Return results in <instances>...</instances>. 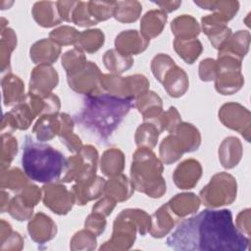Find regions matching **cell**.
Masks as SVG:
<instances>
[{"label": "cell", "mask_w": 251, "mask_h": 251, "mask_svg": "<svg viewBox=\"0 0 251 251\" xmlns=\"http://www.w3.org/2000/svg\"><path fill=\"white\" fill-rule=\"evenodd\" d=\"M162 83L167 93L174 98H178L184 95L189 87L187 74L176 65L166 74Z\"/></svg>", "instance_id": "24"}, {"label": "cell", "mask_w": 251, "mask_h": 251, "mask_svg": "<svg viewBox=\"0 0 251 251\" xmlns=\"http://www.w3.org/2000/svg\"><path fill=\"white\" fill-rule=\"evenodd\" d=\"M31 14L37 25L42 27H52L60 25L63 22L59 15L56 2H35L32 6Z\"/></svg>", "instance_id": "23"}, {"label": "cell", "mask_w": 251, "mask_h": 251, "mask_svg": "<svg viewBox=\"0 0 251 251\" xmlns=\"http://www.w3.org/2000/svg\"><path fill=\"white\" fill-rule=\"evenodd\" d=\"M200 204V198L192 192L176 194L167 203L169 209L177 218V220L195 213L199 209Z\"/></svg>", "instance_id": "25"}, {"label": "cell", "mask_w": 251, "mask_h": 251, "mask_svg": "<svg viewBox=\"0 0 251 251\" xmlns=\"http://www.w3.org/2000/svg\"><path fill=\"white\" fill-rule=\"evenodd\" d=\"M66 163L67 159L62 152L49 144L34 141L30 135H25L22 166L29 179L42 183L60 181Z\"/></svg>", "instance_id": "3"}, {"label": "cell", "mask_w": 251, "mask_h": 251, "mask_svg": "<svg viewBox=\"0 0 251 251\" xmlns=\"http://www.w3.org/2000/svg\"><path fill=\"white\" fill-rule=\"evenodd\" d=\"M142 11V5L135 0L116 1L114 18L124 24L133 23L138 20Z\"/></svg>", "instance_id": "38"}, {"label": "cell", "mask_w": 251, "mask_h": 251, "mask_svg": "<svg viewBox=\"0 0 251 251\" xmlns=\"http://www.w3.org/2000/svg\"><path fill=\"white\" fill-rule=\"evenodd\" d=\"M86 62L84 53L75 48L67 51L62 56V67L65 69L67 75L78 72L84 67Z\"/></svg>", "instance_id": "44"}, {"label": "cell", "mask_w": 251, "mask_h": 251, "mask_svg": "<svg viewBox=\"0 0 251 251\" xmlns=\"http://www.w3.org/2000/svg\"><path fill=\"white\" fill-rule=\"evenodd\" d=\"M181 123V117L176 107H170L163 115L160 120L161 130H167L168 132H173L176 126Z\"/></svg>", "instance_id": "51"}, {"label": "cell", "mask_w": 251, "mask_h": 251, "mask_svg": "<svg viewBox=\"0 0 251 251\" xmlns=\"http://www.w3.org/2000/svg\"><path fill=\"white\" fill-rule=\"evenodd\" d=\"M41 189L44 206L57 215H67L75 203L72 190L58 181L44 183Z\"/></svg>", "instance_id": "12"}, {"label": "cell", "mask_w": 251, "mask_h": 251, "mask_svg": "<svg viewBox=\"0 0 251 251\" xmlns=\"http://www.w3.org/2000/svg\"><path fill=\"white\" fill-rule=\"evenodd\" d=\"M150 40L144 37L140 31L136 29H127L120 32L115 39L116 50L125 55H137L144 52Z\"/></svg>", "instance_id": "18"}, {"label": "cell", "mask_w": 251, "mask_h": 251, "mask_svg": "<svg viewBox=\"0 0 251 251\" xmlns=\"http://www.w3.org/2000/svg\"><path fill=\"white\" fill-rule=\"evenodd\" d=\"M98 152L90 144L83 145L82 148L67 159L62 182H85L96 177L98 164Z\"/></svg>", "instance_id": "9"}, {"label": "cell", "mask_w": 251, "mask_h": 251, "mask_svg": "<svg viewBox=\"0 0 251 251\" xmlns=\"http://www.w3.org/2000/svg\"><path fill=\"white\" fill-rule=\"evenodd\" d=\"M101 75L102 73L98 66L93 62L87 61L78 72L68 75L67 80L74 91L88 96L104 92L101 86Z\"/></svg>", "instance_id": "10"}, {"label": "cell", "mask_w": 251, "mask_h": 251, "mask_svg": "<svg viewBox=\"0 0 251 251\" xmlns=\"http://www.w3.org/2000/svg\"><path fill=\"white\" fill-rule=\"evenodd\" d=\"M7 212L17 221L24 222L31 219L33 214V208L28 207L18 194L10 200Z\"/></svg>", "instance_id": "48"}, {"label": "cell", "mask_w": 251, "mask_h": 251, "mask_svg": "<svg viewBox=\"0 0 251 251\" xmlns=\"http://www.w3.org/2000/svg\"><path fill=\"white\" fill-rule=\"evenodd\" d=\"M218 74L215 78V88L223 95H231L241 89L244 84V76L241 73L242 60L237 56L219 51L217 59Z\"/></svg>", "instance_id": "7"}, {"label": "cell", "mask_w": 251, "mask_h": 251, "mask_svg": "<svg viewBox=\"0 0 251 251\" xmlns=\"http://www.w3.org/2000/svg\"><path fill=\"white\" fill-rule=\"evenodd\" d=\"M133 105L134 108H136L138 112L142 115V119L144 122L154 124L162 132L160 127V120L164 112L163 101L157 93L149 90L145 94L137 98L134 101Z\"/></svg>", "instance_id": "15"}, {"label": "cell", "mask_w": 251, "mask_h": 251, "mask_svg": "<svg viewBox=\"0 0 251 251\" xmlns=\"http://www.w3.org/2000/svg\"><path fill=\"white\" fill-rule=\"evenodd\" d=\"M105 182L106 180L99 176L89 181L75 182L71 189L75 195V204L83 206L87 202L99 198L103 194Z\"/></svg>", "instance_id": "19"}, {"label": "cell", "mask_w": 251, "mask_h": 251, "mask_svg": "<svg viewBox=\"0 0 251 251\" xmlns=\"http://www.w3.org/2000/svg\"><path fill=\"white\" fill-rule=\"evenodd\" d=\"M60 130L59 113L53 115H43L39 117L33 126L32 132L40 142L48 141L58 135Z\"/></svg>", "instance_id": "30"}, {"label": "cell", "mask_w": 251, "mask_h": 251, "mask_svg": "<svg viewBox=\"0 0 251 251\" xmlns=\"http://www.w3.org/2000/svg\"><path fill=\"white\" fill-rule=\"evenodd\" d=\"M116 203L117 201L115 199L110 196L104 195L97 203L93 205L92 212L99 213L105 217H108L109 215H111L112 211L116 207Z\"/></svg>", "instance_id": "55"}, {"label": "cell", "mask_w": 251, "mask_h": 251, "mask_svg": "<svg viewBox=\"0 0 251 251\" xmlns=\"http://www.w3.org/2000/svg\"><path fill=\"white\" fill-rule=\"evenodd\" d=\"M134 192V187L126 176L121 174L110 177L104 186L103 194L112 197L117 202H124L129 199Z\"/></svg>", "instance_id": "27"}, {"label": "cell", "mask_w": 251, "mask_h": 251, "mask_svg": "<svg viewBox=\"0 0 251 251\" xmlns=\"http://www.w3.org/2000/svg\"><path fill=\"white\" fill-rule=\"evenodd\" d=\"M3 102L5 106H13L25 100V84L23 80L12 73H7L1 80Z\"/></svg>", "instance_id": "22"}, {"label": "cell", "mask_w": 251, "mask_h": 251, "mask_svg": "<svg viewBox=\"0 0 251 251\" xmlns=\"http://www.w3.org/2000/svg\"><path fill=\"white\" fill-rule=\"evenodd\" d=\"M236 227L246 236L250 235V209L242 210L236 217Z\"/></svg>", "instance_id": "57"}, {"label": "cell", "mask_w": 251, "mask_h": 251, "mask_svg": "<svg viewBox=\"0 0 251 251\" xmlns=\"http://www.w3.org/2000/svg\"><path fill=\"white\" fill-rule=\"evenodd\" d=\"M226 24L227 22L215 13L201 19V28L203 32L208 36L213 47L218 50L224 47L232 34L231 29Z\"/></svg>", "instance_id": "14"}, {"label": "cell", "mask_w": 251, "mask_h": 251, "mask_svg": "<svg viewBox=\"0 0 251 251\" xmlns=\"http://www.w3.org/2000/svg\"><path fill=\"white\" fill-rule=\"evenodd\" d=\"M103 63L111 74L120 75L129 70L134 61L131 56L125 55L116 49H110L105 52L103 56Z\"/></svg>", "instance_id": "33"}, {"label": "cell", "mask_w": 251, "mask_h": 251, "mask_svg": "<svg viewBox=\"0 0 251 251\" xmlns=\"http://www.w3.org/2000/svg\"><path fill=\"white\" fill-rule=\"evenodd\" d=\"M176 220L177 218L172 213L166 203L151 216L149 233L155 238H162L174 228Z\"/></svg>", "instance_id": "21"}, {"label": "cell", "mask_w": 251, "mask_h": 251, "mask_svg": "<svg viewBox=\"0 0 251 251\" xmlns=\"http://www.w3.org/2000/svg\"><path fill=\"white\" fill-rule=\"evenodd\" d=\"M218 115L225 126L239 132L246 141H250L251 115L248 109L239 103L228 102L220 108Z\"/></svg>", "instance_id": "11"}, {"label": "cell", "mask_w": 251, "mask_h": 251, "mask_svg": "<svg viewBox=\"0 0 251 251\" xmlns=\"http://www.w3.org/2000/svg\"><path fill=\"white\" fill-rule=\"evenodd\" d=\"M171 29L175 38L177 39L196 38L201 31L198 22L190 15H181L175 18L171 23Z\"/></svg>", "instance_id": "29"}, {"label": "cell", "mask_w": 251, "mask_h": 251, "mask_svg": "<svg viewBox=\"0 0 251 251\" xmlns=\"http://www.w3.org/2000/svg\"><path fill=\"white\" fill-rule=\"evenodd\" d=\"M194 4L201 9L213 11V13L218 14L226 22L233 19L239 9L238 1H194Z\"/></svg>", "instance_id": "36"}, {"label": "cell", "mask_w": 251, "mask_h": 251, "mask_svg": "<svg viewBox=\"0 0 251 251\" xmlns=\"http://www.w3.org/2000/svg\"><path fill=\"white\" fill-rule=\"evenodd\" d=\"M201 144V134L192 124L181 122L177 127L166 136L159 147L160 160L171 165L187 152L196 151Z\"/></svg>", "instance_id": "6"}, {"label": "cell", "mask_w": 251, "mask_h": 251, "mask_svg": "<svg viewBox=\"0 0 251 251\" xmlns=\"http://www.w3.org/2000/svg\"><path fill=\"white\" fill-rule=\"evenodd\" d=\"M202 166L195 159H186L177 165L173 180L179 189H191L202 176Z\"/></svg>", "instance_id": "16"}, {"label": "cell", "mask_w": 251, "mask_h": 251, "mask_svg": "<svg viewBox=\"0 0 251 251\" xmlns=\"http://www.w3.org/2000/svg\"><path fill=\"white\" fill-rule=\"evenodd\" d=\"M0 249L1 250H21L24 247L22 235L12 229L11 225L5 220L0 222Z\"/></svg>", "instance_id": "42"}, {"label": "cell", "mask_w": 251, "mask_h": 251, "mask_svg": "<svg viewBox=\"0 0 251 251\" xmlns=\"http://www.w3.org/2000/svg\"><path fill=\"white\" fill-rule=\"evenodd\" d=\"M242 144L235 136H228L219 147V160L225 169H232L238 165L242 157Z\"/></svg>", "instance_id": "26"}, {"label": "cell", "mask_w": 251, "mask_h": 251, "mask_svg": "<svg viewBox=\"0 0 251 251\" xmlns=\"http://www.w3.org/2000/svg\"><path fill=\"white\" fill-rule=\"evenodd\" d=\"M100 170L109 177L119 176L125 169V155L119 148H110L104 151L100 159Z\"/></svg>", "instance_id": "31"}, {"label": "cell", "mask_w": 251, "mask_h": 251, "mask_svg": "<svg viewBox=\"0 0 251 251\" xmlns=\"http://www.w3.org/2000/svg\"><path fill=\"white\" fill-rule=\"evenodd\" d=\"M61 54V47L50 38H42L34 42L29 49V57L34 64L52 65Z\"/></svg>", "instance_id": "20"}, {"label": "cell", "mask_w": 251, "mask_h": 251, "mask_svg": "<svg viewBox=\"0 0 251 251\" xmlns=\"http://www.w3.org/2000/svg\"><path fill=\"white\" fill-rule=\"evenodd\" d=\"M236 179L226 172L217 173L199 192L201 202L209 208L230 205L236 199Z\"/></svg>", "instance_id": "8"}, {"label": "cell", "mask_w": 251, "mask_h": 251, "mask_svg": "<svg viewBox=\"0 0 251 251\" xmlns=\"http://www.w3.org/2000/svg\"><path fill=\"white\" fill-rule=\"evenodd\" d=\"M105 216L92 212L87 216L84 222V228L88 229L92 233H94L96 236H99L102 234L106 227V220Z\"/></svg>", "instance_id": "53"}, {"label": "cell", "mask_w": 251, "mask_h": 251, "mask_svg": "<svg viewBox=\"0 0 251 251\" xmlns=\"http://www.w3.org/2000/svg\"><path fill=\"white\" fill-rule=\"evenodd\" d=\"M9 193L1 188V213H5L9 206Z\"/></svg>", "instance_id": "59"}, {"label": "cell", "mask_w": 251, "mask_h": 251, "mask_svg": "<svg viewBox=\"0 0 251 251\" xmlns=\"http://www.w3.org/2000/svg\"><path fill=\"white\" fill-rule=\"evenodd\" d=\"M17 46V35L15 31L10 27L1 28V39H0V64L1 73H11V54Z\"/></svg>", "instance_id": "34"}, {"label": "cell", "mask_w": 251, "mask_h": 251, "mask_svg": "<svg viewBox=\"0 0 251 251\" xmlns=\"http://www.w3.org/2000/svg\"><path fill=\"white\" fill-rule=\"evenodd\" d=\"M161 131L152 123L144 122L140 125L134 134V141L138 148H149L152 149L156 146Z\"/></svg>", "instance_id": "39"}, {"label": "cell", "mask_w": 251, "mask_h": 251, "mask_svg": "<svg viewBox=\"0 0 251 251\" xmlns=\"http://www.w3.org/2000/svg\"><path fill=\"white\" fill-rule=\"evenodd\" d=\"M56 3L61 19L65 22L72 23V15L78 1H57Z\"/></svg>", "instance_id": "56"}, {"label": "cell", "mask_w": 251, "mask_h": 251, "mask_svg": "<svg viewBox=\"0 0 251 251\" xmlns=\"http://www.w3.org/2000/svg\"><path fill=\"white\" fill-rule=\"evenodd\" d=\"M79 31L70 25H62L49 33V38L59 46H68L75 43Z\"/></svg>", "instance_id": "46"}, {"label": "cell", "mask_w": 251, "mask_h": 251, "mask_svg": "<svg viewBox=\"0 0 251 251\" xmlns=\"http://www.w3.org/2000/svg\"><path fill=\"white\" fill-rule=\"evenodd\" d=\"M24 173L25 172L21 171L19 168L7 169L1 172V188L20 193L28 184V177Z\"/></svg>", "instance_id": "37"}, {"label": "cell", "mask_w": 251, "mask_h": 251, "mask_svg": "<svg viewBox=\"0 0 251 251\" xmlns=\"http://www.w3.org/2000/svg\"><path fill=\"white\" fill-rule=\"evenodd\" d=\"M59 75L57 71L51 65H37L30 74L28 92L45 96L52 93V90L58 85Z\"/></svg>", "instance_id": "13"}, {"label": "cell", "mask_w": 251, "mask_h": 251, "mask_svg": "<svg viewBox=\"0 0 251 251\" xmlns=\"http://www.w3.org/2000/svg\"><path fill=\"white\" fill-rule=\"evenodd\" d=\"M154 3L157 6H159L161 11L164 12L165 14L176 11L181 5V1H175V0L174 1H158Z\"/></svg>", "instance_id": "58"}, {"label": "cell", "mask_w": 251, "mask_h": 251, "mask_svg": "<svg viewBox=\"0 0 251 251\" xmlns=\"http://www.w3.org/2000/svg\"><path fill=\"white\" fill-rule=\"evenodd\" d=\"M27 231L34 242L44 244L56 236L57 226L49 216L39 212L29 220Z\"/></svg>", "instance_id": "17"}, {"label": "cell", "mask_w": 251, "mask_h": 251, "mask_svg": "<svg viewBox=\"0 0 251 251\" xmlns=\"http://www.w3.org/2000/svg\"><path fill=\"white\" fill-rule=\"evenodd\" d=\"M1 172L9 169L12 161L18 153V142L12 134H1Z\"/></svg>", "instance_id": "45"}, {"label": "cell", "mask_w": 251, "mask_h": 251, "mask_svg": "<svg viewBox=\"0 0 251 251\" xmlns=\"http://www.w3.org/2000/svg\"><path fill=\"white\" fill-rule=\"evenodd\" d=\"M134 101L121 98L107 92L88 95L74 121L100 144H106L119 127Z\"/></svg>", "instance_id": "2"}, {"label": "cell", "mask_w": 251, "mask_h": 251, "mask_svg": "<svg viewBox=\"0 0 251 251\" xmlns=\"http://www.w3.org/2000/svg\"><path fill=\"white\" fill-rule=\"evenodd\" d=\"M105 41V35L99 28L86 29L79 33L75 43V48L86 52V53H95L97 52Z\"/></svg>", "instance_id": "32"}, {"label": "cell", "mask_w": 251, "mask_h": 251, "mask_svg": "<svg viewBox=\"0 0 251 251\" xmlns=\"http://www.w3.org/2000/svg\"><path fill=\"white\" fill-rule=\"evenodd\" d=\"M72 23L78 26H92L97 25L98 23L91 17L89 11L87 2L78 1V4L75 8L73 15H72Z\"/></svg>", "instance_id": "50"}, {"label": "cell", "mask_w": 251, "mask_h": 251, "mask_svg": "<svg viewBox=\"0 0 251 251\" xmlns=\"http://www.w3.org/2000/svg\"><path fill=\"white\" fill-rule=\"evenodd\" d=\"M198 70H199V77L202 81L215 80L218 74L217 62L216 60L211 58L204 59L200 62Z\"/></svg>", "instance_id": "54"}, {"label": "cell", "mask_w": 251, "mask_h": 251, "mask_svg": "<svg viewBox=\"0 0 251 251\" xmlns=\"http://www.w3.org/2000/svg\"><path fill=\"white\" fill-rule=\"evenodd\" d=\"M176 65L175 61L164 53L157 54L151 61V71L159 82H163L166 74Z\"/></svg>", "instance_id": "47"}, {"label": "cell", "mask_w": 251, "mask_h": 251, "mask_svg": "<svg viewBox=\"0 0 251 251\" xmlns=\"http://www.w3.org/2000/svg\"><path fill=\"white\" fill-rule=\"evenodd\" d=\"M9 114L16 128L21 130L27 129L33 120L37 117L25 100L15 105Z\"/></svg>", "instance_id": "41"}, {"label": "cell", "mask_w": 251, "mask_h": 251, "mask_svg": "<svg viewBox=\"0 0 251 251\" xmlns=\"http://www.w3.org/2000/svg\"><path fill=\"white\" fill-rule=\"evenodd\" d=\"M174 48L177 55L186 63L193 64L203 51L202 43L197 38L177 39L174 40Z\"/></svg>", "instance_id": "35"}, {"label": "cell", "mask_w": 251, "mask_h": 251, "mask_svg": "<svg viewBox=\"0 0 251 251\" xmlns=\"http://www.w3.org/2000/svg\"><path fill=\"white\" fill-rule=\"evenodd\" d=\"M163 162L152 149L138 148L132 155L130 181L135 190L151 198H160L166 193V180L162 174Z\"/></svg>", "instance_id": "4"}, {"label": "cell", "mask_w": 251, "mask_h": 251, "mask_svg": "<svg viewBox=\"0 0 251 251\" xmlns=\"http://www.w3.org/2000/svg\"><path fill=\"white\" fill-rule=\"evenodd\" d=\"M151 216L141 209H124L116 217L111 238L100 250H128L134 243L136 232L144 236L149 232Z\"/></svg>", "instance_id": "5"}, {"label": "cell", "mask_w": 251, "mask_h": 251, "mask_svg": "<svg viewBox=\"0 0 251 251\" xmlns=\"http://www.w3.org/2000/svg\"><path fill=\"white\" fill-rule=\"evenodd\" d=\"M249 236L237 229L230 210L206 209L181 221L166 244L174 250L245 251Z\"/></svg>", "instance_id": "1"}, {"label": "cell", "mask_w": 251, "mask_h": 251, "mask_svg": "<svg viewBox=\"0 0 251 251\" xmlns=\"http://www.w3.org/2000/svg\"><path fill=\"white\" fill-rule=\"evenodd\" d=\"M249 44H250L249 31L238 30L234 34L230 35V37L228 38V40L221 50L229 52L242 60L249 50Z\"/></svg>", "instance_id": "40"}, {"label": "cell", "mask_w": 251, "mask_h": 251, "mask_svg": "<svg viewBox=\"0 0 251 251\" xmlns=\"http://www.w3.org/2000/svg\"><path fill=\"white\" fill-rule=\"evenodd\" d=\"M87 6L91 17L99 23L114 17L116 1H88Z\"/></svg>", "instance_id": "43"}, {"label": "cell", "mask_w": 251, "mask_h": 251, "mask_svg": "<svg viewBox=\"0 0 251 251\" xmlns=\"http://www.w3.org/2000/svg\"><path fill=\"white\" fill-rule=\"evenodd\" d=\"M168 20L167 14L161 10L148 11L140 21V32L147 39L157 37L163 31Z\"/></svg>", "instance_id": "28"}, {"label": "cell", "mask_w": 251, "mask_h": 251, "mask_svg": "<svg viewBox=\"0 0 251 251\" xmlns=\"http://www.w3.org/2000/svg\"><path fill=\"white\" fill-rule=\"evenodd\" d=\"M96 235L84 228L77 231L71 239L72 250H93L96 247Z\"/></svg>", "instance_id": "49"}, {"label": "cell", "mask_w": 251, "mask_h": 251, "mask_svg": "<svg viewBox=\"0 0 251 251\" xmlns=\"http://www.w3.org/2000/svg\"><path fill=\"white\" fill-rule=\"evenodd\" d=\"M22 200L30 208H34L42 198V189L37 185L28 183L20 193Z\"/></svg>", "instance_id": "52"}]
</instances>
